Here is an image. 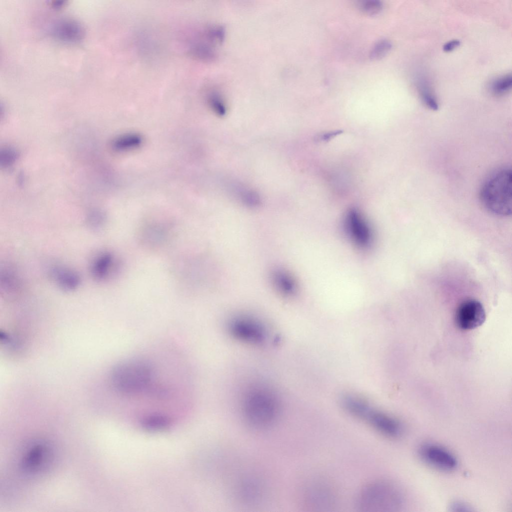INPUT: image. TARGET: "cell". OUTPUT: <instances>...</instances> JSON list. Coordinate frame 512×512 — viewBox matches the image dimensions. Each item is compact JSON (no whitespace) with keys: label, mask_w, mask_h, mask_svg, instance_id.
<instances>
[{"label":"cell","mask_w":512,"mask_h":512,"mask_svg":"<svg viewBox=\"0 0 512 512\" xmlns=\"http://www.w3.org/2000/svg\"><path fill=\"white\" fill-rule=\"evenodd\" d=\"M403 492L398 486L387 480L371 481L358 492L356 507L362 512H392L398 510L404 504Z\"/></svg>","instance_id":"1"},{"label":"cell","mask_w":512,"mask_h":512,"mask_svg":"<svg viewBox=\"0 0 512 512\" xmlns=\"http://www.w3.org/2000/svg\"><path fill=\"white\" fill-rule=\"evenodd\" d=\"M154 375V368L150 362L130 358L113 368L110 380L114 388L119 392L134 394L150 390Z\"/></svg>","instance_id":"2"},{"label":"cell","mask_w":512,"mask_h":512,"mask_svg":"<svg viewBox=\"0 0 512 512\" xmlns=\"http://www.w3.org/2000/svg\"><path fill=\"white\" fill-rule=\"evenodd\" d=\"M512 172L510 168H500L484 182L480 198L484 208L490 212L501 216L512 214Z\"/></svg>","instance_id":"3"},{"label":"cell","mask_w":512,"mask_h":512,"mask_svg":"<svg viewBox=\"0 0 512 512\" xmlns=\"http://www.w3.org/2000/svg\"><path fill=\"white\" fill-rule=\"evenodd\" d=\"M243 408L248 422L258 428H267L273 424L279 408L275 394L264 388L250 390L244 398Z\"/></svg>","instance_id":"4"},{"label":"cell","mask_w":512,"mask_h":512,"mask_svg":"<svg viewBox=\"0 0 512 512\" xmlns=\"http://www.w3.org/2000/svg\"><path fill=\"white\" fill-rule=\"evenodd\" d=\"M360 420L367 423L381 434L390 438H398L404 432L403 424L398 418L375 408L370 404Z\"/></svg>","instance_id":"5"},{"label":"cell","mask_w":512,"mask_h":512,"mask_svg":"<svg viewBox=\"0 0 512 512\" xmlns=\"http://www.w3.org/2000/svg\"><path fill=\"white\" fill-rule=\"evenodd\" d=\"M420 458L429 466L437 470L449 472L458 466L456 456L447 448L434 444H425L418 450Z\"/></svg>","instance_id":"6"},{"label":"cell","mask_w":512,"mask_h":512,"mask_svg":"<svg viewBox=\"0 0 512 512\" xmlns=\"http://www.w3.org/2000/svg\"><path fill=\"white\" fill-rule=\"evenodd\" d=\"M230 330L235 338L245 342H260L265 338L263 326L255 319L248 316L234 319L230 324Z\"/></svg>","instance_id":"7"},{"label":"cell","mask_w":512,"mask_h":512,"mask_svg":"<svg viewBox=\"0 0 512 512\" xmlns=\"http://www.w3.org/2000/svg\"><path fill=\"white\" fill-rule=\"evenodd\" d=\"M456 318L459 328L462 330H472L484 322L486 314L479 302L470 300L463 302L458 306Z\"/></svg>","instance_id":"8"},{"label":"cell","mask_w":512,"mask_h":512,"mask_svg":"<svg viewBox=\"0 0 512 512\" xmlns=\"http://www.w3.org/2000/svg\"><path fill=\"white\" fill-rule=\"evenodd\" d=\"M344 224L348 233L355 244L362 248L369 246L372 240L371 230L358 211H349L346 215Z\"/></svg>","instance_id":"9"},{"label":"cell","mask_w":512,"mask_h":512,"mask_svg":"<svg viewBox=\"0 0 512 512\" xmlns=\"http://www.w3.org/2000/svg\"><path fill=\"white\" fill-rule=\"evenodd\" d=\"M270 280L273 288L280 295L291 298L296 294L298 283L287 270L280 267L274 268L270 274Z\"/></svg>","instance_id":"10"},{"label":"cell","mask_w":512,"mask_h":512,"mask_svg":"<svg viewBox=\"0 0 512 512\" xmlns=\"http://www.w3.org/2000/svg\"><path fill=\"white\" fill-rule=\"evenodd\" d=\"M52 32L58 39L69 42L80 41L83 38L84 32L80 23L70 19L57 21L53 24Z\"/></svg>","instance_id":"11"},{"label":"cell","mask_w":512,"mask_h":512,"mask_svg":"<svg viewBox=\"0 0 512 512\" xmlns=\"http://www.w3.org/2000/svg\"><path fill=\"white\" fill-rule=\"evenodd\" d=\"M46 448L42 444H37L28 452L23 462V468L28 472L38 470L46 460L48 456Z\"/></svg>","instance_id":"12"},{"label":"cell","mask_w":512,"mask_h":512,"mask_svg":"<svg viewBox=\"0 0 512 512\" xmlns=\"http://www.w3.org/2000/svg\"><path fill=\"white\" fill-rule=\"evenodd\" d=\"M262 486L258 480L254 478H246L241 482L238 493L240 498L248 502L259 500L262 494Z\"/></svg>","instance_id":"13"},{"label":"cell","mask_w":512,"mask_h":512,"mask_svg":"<svg viewBox=\"0 0 512 512\" xmlns=\"http://www.w3.org/2000/svg\"><path fill=\"white\" fill-rule=\"evenodd\" d=\"M116 266L115 258L112 255L109 254H103L94 261L92 272L97 278L103 280L111 274Z\"/></svg>","instance_id":"14"},{"label":"cell","mask_w":512,"mask_h":512,"mask_svg":"<svg viewBox=\"0 0 512 512\" xmlns=\"http://www.w3.org/2000/svg\"><path fill=\"white\" fill-rule=\"evenodd\" d=\"M308 498L312 506L318 508L326 507V504H330L333 500L331 490H329L326 486L320 485L312 486L308 492Z\"/></svg>","instance_id":"15"},{"label":"cell","mask_w":512,"mask_h":512,"mask_svg":"<svg viewBox=\"0 0 512 512\" xmlns=\"http://www.w3.org/2000/svg\"><path fill=\"white\" fill-rule=\"evenodd\" d=\"M142 136L140 134L129 133L116 138L114 140L112 146L116 150L125 152L138 148L142 145Z\"/></svg>","instance_id":"16"},{"label":"cell","mask_w":512,"mask_h":512,"mask_svg":"<svg viewBox=\"0 0 512 512\" xmlns=\"http://www.w3.org/2000/svg\"><path fill=\"white\" fill-rule=\"evenodd\" d=\"M171 423L169 418L162 414H152L142 421L143 427L149 430H158L168 428Z\"/></svg>","instance_id":"17"},{"label":"cell","mask_w":512,"mask_h":512,"mask_svg":"<svg viewBox=\"0 0 512 512\" xmlns=\"http://www.w3.org/2000/svg\"><path fill=\"white\" fill-rule=\"evenodd\" d=\"M54 274L58 284L64 288L71 290L78 284V276L72 272L58 269L54 271Z\"/></svg>","instance_id":"18"},{"label":"cell","mask_w":512,"mask_h":512,"mask_svg":"<svg viewBox=\"0 0 512 512\" xmlns=\"http://www.w3.org/2000/svg\"><path fill=\"white\" fill-rule=\"evenodd\" d=\"M512 86L510 74H506L494 80L490 85L492 93L496 96H502L509 92Z\"/></svg>","instance_id":"19"},{"label":"cell","mask_w":512,"mask_h":512,"mask_svg":"<svg viewBox=\"0 0 512 512\" xmlns=\"http://www.w3.org/2000/svg\"><path fill=\"white\" fill-rule=\"evenodd\" d=\"M426 81L422 80L419 83V88L421 96L425 104L430 109L436 110L438 108V104L434 96L432 93Z\"/></svg>","instance_id":"20"},{"label":"cell","mask_w":512,"mask_h":512,"mask_svg":"<svg viewBox=\"0 0 512 512\" xmlns=\"http://www.w3.org/2000/svg\"><path fill=\"white\" fill-rule=\"evenodd\" d=\"M392 44L388 40L383 39L378 41L372 48L370 52V57L373 60H379L384 56L390 51Z\"/></svg>","instance_id":"21"},{"label":"cell","mask_w":512,"mask_h":512,"mask_svg":"<svg viewBox=\"0 0 512 512\" xmlns=\"http://www.w3.org/2000/svg\"><path fill=\"white\" fill-rule=\"evenodd\" d=\"M382 8V2L378 0H366L360 4V8L362 10L370 16L378 14L381 11Z\"/></svg>","instance_id":"22"},{"label":"cell","mask_w":512,"mask_h":512,"mask_svg":"<svg viewBox=\"0 0 512 512\" xmlns=\"http://www.w3.org/2000/svg\"><path fill=\"white\" fill-rule=\"evenodd\" d=\"M210 104L212 108L216 113L220 116L224 114L226 109L222 102L218 98L212 96L210 100Z\"/></svg>","instance_id":"23"},{"label":"cell","mask_w":512,"mask_h":512,"mask_svg":"<svg viewBox=\"0 0 512 512\" xmlns=\"http://www.w3.org/2000/svg\"><path fill=\"white\" fill-rule=\"evenodd\" d=\"M450 508L452 511L472 510L471 508L468 504L459 501H456L452 502L450 504Z\"/></svg>","instance_id":"24"},{"label":"cell","mask_w":512,"mask_h":512,"mask_svg":"<svg viewBox=\"0 0 512 512\" xmlns=\"http://www.w3.org/2000/svg\"><path fill=\"white\" fill-rule=\"evenodd\" d=\"M460 44V41L458 39H453L446 42L442 46L444 51L449 52Z\"/></svg>","instance_id":"25"}]
</instances>
